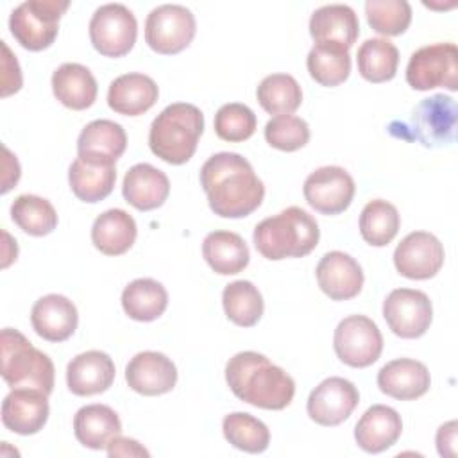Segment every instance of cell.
<instances>
[{"instance_id": "cell-37", "label": "cell", "mask_w": 458, "mask_h": 458, "mask_svg": "<svg viewBox=\"0 0 458 458\" xmlns=\"http://www.w3.org/2000/svg\"><path fill=\"white\" fill-rule=\"evenodd\" d=\"M256 97L267 113L276 116L292 114L302 102V89L292 75L272 73L259 82Z\"/></svg>"}, {"instance_id": "cell-27", "label": "cell", "mask_w": 458, "mask_h": 458, "mask_svg": "<svg viewBox=\"0 0 458 458\" xmlns=\"http://www.w3.org/2000/svg\"><path fill=\"white\" fill-rule=\"evenodd\" d=\"M52 91L63 106L82 111L97 100L98 86L89 68L79 63H63L52 73Z\"/></svg>"}, {"instance_id": "cell-14", "label": "cell", "mask_w": 458, "mask_h": 458, "mask_svg": "<svg viewBox=\"0 0 458 458\" xmlns=\"http://www.w3.org/2000/svg\"><path fill=\"white\" fill-rule=\"evenodd\" d=\"M360 403L358 388L344 377L333 376L315 386L308 397L306 410L320 426H338L349 419Z\"/></svg>"}, {"instance_id": "cell-34", "label": "cell", "mask_w": 458, "mask_h": 458, "mask_svg": "<svg viewBox=\"0 0 458 458\" xmlns=\"http://www.w3.org/2000/svg\"><path fill=\"white\" fill-rule=\"evenodd\" d=\"M358 72L369 82H386L394 79L399 64V50L386 38L365 39L358 48Z\"/></svg>"}, {"instance_id": "cell-29", "label": "cell", "mask_w": 458, "mask_h": 458, "mask_svg": "<svg viewBox=\"0 0 458 458\" xmlns=\"http://www.w3.org/2000/svg\"><path fill=\"white\" fill-rule=\"evenodd\" d=\"M138 234L134 218L123 209H107L91 225V242L106 256L125 254Z\"/></svg>"}, {"instance_id": "cell-40", "label": "cell", "mask_w": 458, "mask_h": 458, "mask_svg": "<svg viewBox=\"0 0 458 458\" xmlns=\"http://www.w3.org/2000/svg\"><path fill=\"white\" fill-rule=\"evenodd\" d=\"M365 14L369 25L383 36H399L411 21V7L406 0H367Z\"/></svg>"}, {"instance_id": "cell-6", "label": "cell", "mask_w": 458, "mask_h": 458, "mask_svg": "<svg viewBox=\"0 0 458 458\" xmlns=\"http://www.w3.org/2000/svg\"><path fill=\"white\" fill-rule=\"evenodd\" d=\"M68 5L66 0H27L9 16L11 34L27 50H45L55 41L61 14Z\"/></svg>"}, {"instance_id": "cell-4", "label": "cell", "mask_w": 458, "mask_h": 458, "mask_svg": "<svg viewBox=\"0 0 458 458\" xmlns=\"http://www.w3.org/2000/svg\"><path fill=\"white\" fill-rule=\"evenodd\" d=\"M202 131V111L193 104L175 102L152 120L148 147L159 159L170 165H182L195 154Z\"/></svg>"}, {"instance_id": "cell-25", "label": "cell", "mask_w": 458, "mask_h": 458, "mask_svg": "<svg viewBox=\"0 0 458 458\" xmlns=\"http://www.w3.org/2000/svg\"><path fill=\"white\" fill-rule=\"evenodd\" d=\"M310 34L315 43H338L349 50L360 34L358 14L345 4L322 5L310 18Z\"/></svg>"}, {"instance_id": "cell-18", "label": "cell", "mask_w": 458, "mask_h": 458, "mask_svg": "<svg viewBox=\"0 0 458 458\" xmlns=\"http://www.w3.org/2000/svg\"><path fill=\"white\" fill-rule=\"evenodd\" d=\"M48 395L32 388H13L2 403L4 426L18 435H34L48 420Z\"/></svg>"}, {"instance_id": "cell-9", "label": "cell", "mask_w": 458, "mask_h": 458, "mask_svg": "<svg viewBox=\"0 0 458 458\" xmlns=\"http://www.w3.org/2000/svg\"><path fill=\"white\" fill-rule=\"evenodd\" d=\"M138 38V21L123 4H104L89 20L93 48L106 57H122L131 52Z\"/></svg>"}, {"instance_id": "cell-16", "label": "cell", "mask_w": 458, "mask_h": 458, "mask_svg": "<svg viewBox=\"0 0 458 458\" xmlns=\"http://www.w3.org/2000/svg\"><path fill=\"white\" fill-rule=\"evenodd\" d=\"M127 385L141 395H161L177 383L174 361L157 351H143L131 358L125 367Z\"/></svg>"}, {"instance_id": "cell-11", "label": "cell", "mask_w": 458, "mask_h": 458, "mask_svg": "<svg viewBox=\"0 0 458 458\" xmlns=\"http://www.w3.org/2000/svg\"><path fill=\"white\" fill-rule=\"evenodd\" d=\"M333 347L340 361L354 369H365L377 361L383 351V336L376 322L365 315H349L338 322Z\"/></svg>"}, {"instance_id": "cell-23", "label": "cell", "mask_w": 458, "mask_h": 458, "mask_svg": "<svg viewBox=\"0 0 458 458\" xmlns=\"http://www.w3.org/2000/svg\"><path fill=\"white\" fill-rule=\"evenodd\" d=\"M123 199L140 211H150L165 204L170 193L166 174L148 163H138L125 172Z\"/></svg>"}, {"instance_id": "cell-42", "label": "cell", "mask_w": 458, "mask_h": 458, "mask_svg": "<svg viewBox=\"0 0 458 458\" xmlns=\"http://www.w3.org/2000/svg\"><path fill=\"white\" fill-rule=\"evenodd\" d=\"M265 140L270 147L277 150L293 152L302 148L310 141V127L299 116L279 114L267 122Z\"/></svg>"}, {"instance_id": "cell-45", "label": "cell", "mask_w": 458, "mask_h": 458, "mask_svg": "<svg viewBox=\"0 0 458 458\" xmlns=\"http://www.w3.org/2000/svg\"><path fill=\"white\" fill-rule=\"evenodd\" d=\"M456 420H449L442 424L437 431V449L440 456L453 458L456 454Z\"/></svg>"}, {"instance_id": "cell-35", "label": "cell", "mask_w": 458, "mask_h": 458, "mask_svg": "<svg viewBox=\"0 0 458 458\" xmlns=\"http://www.w3.org/2000/svg\"><path fill=\"white\" fill-rule=\"evenodd\" d=\"M227 318L240 327H252L263 315V297L250 281H233L222 292Z\"/></svg>"}, {"instance_id": "cell-8", "label": "cell", "mask_w": 458, "mask_h": 458, "mask_svg": "<svg viewBox=\"0 0 458 458\" xmlns=\"http://www.w3.org/2000/svg\"><path fill=\"white\" fill-rule=\"evenodd\" d=\"M197 23L193 13L179 4L154 7L145 20L147 45L163 55L179 54L195 38Z\"/></svg>"}, {"instance_id": "cell-43", "label": "cell", "mask_w": 458, "mask_h": 458, "mask_svg": "<svg viewBox=\"0 0 458 458\" xmlns=\"http://www.w3.org/2000/svg\"><path fill=\"white\" fill-rule=\"evenodd\" d=\"M2 97H9L21 88V72L16 55L11 54L5 41H2Z\"/></svg>"}, {"instance_id": "cell-13", "label": "cell", "mask_w": 458, "mask_h": 458, "mask_svg": "<svg viewBox=\"0 0 458 458\" xmlns=\"http://www.w3.org/2000/svg\"><path fill=\"white\" fill-rule=\"evenodd\" d=\"M356 186L342 166H320L311 172L302 186L306 202L322 215H338L345 211L354 197Z\"/></svg>"}, {"instance_id": "cell-36", "label": "cell", "mask_w": 458, "mask_h": 458, "mask_svg": "<svg viewBox=\"0 0 458 458\" xmlns=\"http://www.w3.org/2000/svg\"><path fill=\"white\" fill-rule=\"evenodd\" d=\"M401 225L399 211L394 204L374 199L365 204L360 215V233L361 238L374 247H385L388 245Z\"/></svg>"}, {"instance_id": "cell-20", "label": "cell", "mask_w": 458, "mask_h": 458, "mask_svg": "<svg viewBox=\"0 0 458 458\" xmlns=\"http://www.w3.org/2000/svg\"><path fill=\"white\" fill-rule=\"evenodd\" d=\"M79 315L75 304L59 293L39 297L30 311L34 331L48 342H64L77 329Z\"/></svg>"}, {"instance_id": "cell-2", "label": "cell", "mask_w": 458, "mask_h": 458, "mask_svg": "<svg viewBox=\"0 0 458 458\" xmlns=\"http://www.w3.org/2000/svg\"><path fill=\"white\" fill-rule=\"evenodd\" d=\"M225 381L238 399L263 410H283L295 395L292 376L254 351L229 358Z\"/></svg>"}, {"instance_id": "cell-30", "label": "cell", "mask_w": 458, "mask_h": 458, "mask_svg": "<svg viewBox=\"0 0 458 458\" xmlns=\"http://www.w3.org/2000/svg\"><path fill=\"white\" fill-rule=\"evenodd\" d=\"M202 256L222 276L242 272L249 265V247L238 233L213 231L202 242Z\"/></svg>"}, {"instance_id": "cell-41", "label": "cell", "mask_w": 458, "mask_h": 458, "mask_svg": "<svg viewBox=\"0 0 458 458\" xmlns=\"http://www.w3.org/2000/svg\"><path fill=\"white\" fill-rule=\"evenodd\" d=\"M256 131L254 111L240 102L224 104L215 114V132L224 141H245Z\"/></svg>"}, {"instance_id": "cell-26", "label": "cell", "mask_w": 458, "mask_h": 458, "mask_svg": "<svg viewBox=\"0 0 458 458\" xmlns=\"http://www.w3.org/2000/svg\"><path fill=\"white\" fill-rule=\"evenodd\" d=\"M159 97V88L152 77L143 73H123L107 89L109 107L125 116H138L148 111Z\"/></svg>"}, {"instance_id": "cell-12", "label": "cell", "mask_w": 458, "mask_h": 458, "mask_svg": "<svg viewBox=\"0 0 458 458\" xmlns=\"http://www.w3.org/2000/svg\"><path fill=\"white\" fill-rule=\"evenodd\" d=\"M383 317L394 335L419 338L431 326L433 306L429 297L420 290L395 288L383 302Z\"/></svg>"}, {"instance_id": "cell-38", "label": "cell", "mask_w": 458, "mask_h": 458, "mask_svg": "<svg viewBox=\"0 0 458 458\" xmlns=\"http://www.w3.org/2000/svg\"><path fill=\"white\" fill-rule=\"evenodd\" d=\"M222 431L225 440L245 453H263L270 442V431L265 422L245 411H234L224 417Z\"/></svg>"}, {"instance_id": "cell-24", "label": "cell", "mask_w": 458, "mask_h": 458, "mask_svg": "<svg viewBox=\"0 0 458 458\" xmlns=\"http://www.w3.org/2000/svg\"><path fill=\"white\" fill-rule=\"evenodd\" d=\"M403 431L401 415L385 404L370 406L356 422V444L367 453H381L392 447Z\"/></svg>"}, {"instance_id": "cell-17", "label": "cell", "mask_w": 458, "mask_h": 458, "mask_svg": "<svg viewBox=\"0 0 458 458\" xmlns=\"http://www.w3.org/2000/svg\"><path fill=\"white\" fill-rule=\"evenodd\" d=\"M320 290L333 301L356 297L363 286V270L347 252L331 250L324 254L315 268Z\"/></svg>"}, {"instance_id": "cell-31", "label": "cell", "mask_w": 458, "mask_h": 458, "mask_svg": "<svg viewBox=\"0 0 458 458\" xmlns=\"http://www.w3.org/2000/svg\"><path fill=\"white\" fill-rule=\"evenodd\" d=\"M68 181L73 195L82 202H100L114 188L116 168L114 165L91 163L77 157L68 170Z\"/></svg>"}, {"instance_id": "cell-44", "label": "cell", "mask_w": 458, "mask_h": 458, "mask_svg": "<svg viewBox=\"0 0 458 458\" xmlns=\"http://www.w3.org/2000/svg\"><path fill=\"white\" fill-rule=\"evenodd\" d=\"M107 454L114 456H148V451L134 438L129 437H114L107 445Z\"/></svg>"}, {"instance_id": "cell-39", "label": "cell", "mask_w": 458, "mask_h": 458, "mask_svg": "<svg viewBox=\"0 0 458 458\" xmlns=\"http://www.w3.org/2000/svg\"><path fill=\"white\" fill-rule=\"evenodd\" d=\"M11 218L27 234L45 236L57 227V213L50 200L38 195H20L11 206Z\"/></svg>"}, {"instance_id": "cell-33", "label": "cell", "mask_w": 458, "mask_h": 458, "mask_svg": "<svg viewBox=\"0 0 458 458\" xmlns=\"http://www.w3.org/2000/svg\"><path fill=\"white\" fill-rule=\"evenodd\" d=\"M306 66L318 84L338 86L351 73L349 50L338 43H315L306 57Z\"/></svg>"}, {"instance_id": "cell-32", "label": "cell", "mask_w": 458, "mask_h": 458, "mask_svg": "<svg viewBox=\"0 0 458 458\" xmlns=\"http://www.w3.org/2000/svg\"><path fill=\"white\" fill-rule=\"evenodd\" d=\"M168 306L166 288L150 277L131 281L122 292L123 311L138 322H150L159 318Z\"/></svg>"}, {"instance_id": "cell-22", "label": "cell", "mask_w": 458, "mask_h": 458, "mask_svg": "<svg viewBox=\"0 0 458 458\" xmlns=\"http://www.w3.org/2000/svg\"><path fill=\"white\" fill-rule=\"evenodd\" d=\"M429 385L431 376L428 367L411 358L392 360L377 372L379 390L399 401H411L424 395Z\"/></svg>"}, {"instance_id": "cell-19", "label": "cell", "mask_w": 458, "mask_h": 458, "mask_svg": "<svg viewBox=\"0 0 458 458\" xmlns=\"http://www.w3.org/2000/svg\"><path fill=\"white\" fill-rule=\"evenodd\" d=\"M114 363L104 351H86L66 367V385L72 394L88 397L106 392L114 381Z\"/></svg>"}, {"instance_id": "cell-1", "label": "cell", "mask_w": 458, "mask_h": 458, "mask_svg": "<svg viewBox=\"0 0 458 458\" xmlns=\"http://www.w3.org/2000/svg\"><path fill=\"white\" fill-rule=\"evenodd\" d=\"M200 184L209 208L222 218H243L256 211L265 186L252 165L236 152H218L200 168Z\"/></svg>"}, {"instance_id": "cell-46", "label": "cell", "mask_w": 458, "mask_h": 458, "mask_svg": "<svg viewBox=\"0 0 458 458\" xmlns=\"http://www.w3.org/2000/svg\"><path fill=\"white\" fill-rule=\"evenodd\" d=\"M4 150V175H2V193H7L20 179V165L16 156L11 154V150L7 147H2Z\"/></svg>"}, {"instance_id": "cell-21", "label": "cell", "mask_w": 458, "mask_h": 458, "mask_svg": "<svg viewBox=\"0 0 458 458\" xmlns=\"http://www.w3.org/2000/svg\"><path fill=\"white\" fill-rule=\"evenodd\" d=\"M127 134L123 127L113 120H93L79 134L77 154L79 157L100 163L114 165L116 159L125 152Z\"/></svg>"}, {"instance_id": "cell-5", "label": "cell", "mask_w": 458, "mask_h": 458, "mask_svg": "<svg viewBox=\"0 0 458 458\" xmlns=\"http://www.w3.org/2000/svg\"><path fill=\"white\" fill-rule=\"evenodd\" d=\"M2 377L11 388H32L47 395L54 390V363L18 329L0 333Z\"/></svg>"}, {"instance_id": "cell-7", "label": "cell", "mask_w": 458, "mask_h": 458, "mask_svg": "<svg viewBox=\"0 0 458 458\" xmlns=\"http://www.w3.org/2000/svg\"><path fill=\"white\" fill-rule=\"evenodd\" d=\"M406 82L417 91L433 88L458 89V48L454 43H433L410 55Z\"/></svg>"}, {"instance_id": "cell-15", "label": "cell", "mask_w": 458, "mask_h": 458, "mask_svg": "<svg viewBox=\"0 0 458 458\" xmlns=\"http://www.w3.org/2000/svg\"><path fill=\"white\" fill-rule=\"evenodd\" d=\"M394 265L408 279H429L444 265V247L435 234L413 231L395 247Z\"/></svg>"}, {"instance_id": "cell-10", "label": "cell", "mask_w": 458, "mask_h": 458, "mask_svg": "<svg viewBox=\"0 0 458 458\" xmlns=\"http://www.w3.org/2000/svg\"><path fill=\"white\" fill-rule=\"evenodd\" d=\"M403 136L410 132L408 140H417L424 147H442L454 140L456 129V102L447 95H433L424 98L413 109L408 123L401 125Z\"/></svg>"}, {"instance_id": "cell-28", "label": "cell", "mask_w": 458, "mask_h": 458, "mask_svg": "<svg viewBox=\"0 0 458 458\" xmlns=\"http://www.w3.org/2000/svg\"><path fill=\"white\" fill-rule=\"evenodd\" d=\"M75 438L89 449H107L109 442L122 433L118 413L106 404H88L73 417Z\"/></svg>"}, {"instance_id": "cell-3", "label": "cell", "mask_w": 458, "mask_h": 458, "mask_svg": "<svg viewBox=\"0 0 458 458\" xmlns=\"http://www.w3.org/2000/svg\"><path fill=\"white\" fill-rule=\"evenodd\" d=\"M318 238L320 229L317 220L297 206H290L261 220L252 234L258 252L272 261L302 258L317 247Z\"/></svg>"}]
</instances>
